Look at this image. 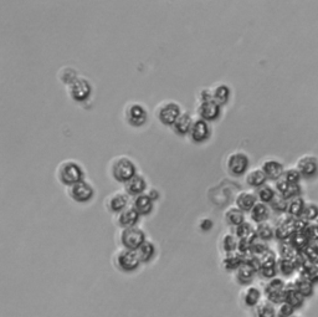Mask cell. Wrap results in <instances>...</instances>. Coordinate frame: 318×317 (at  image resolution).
I'll return each instance as SVG.
<instances>
[{"label": "cell", "instance_id": "cell-23", "mask_svg": "<svg viewBox=\"0 0 318 317\" xmlns=\"http://www.w3.org/2000/svg\"><path fill=\"white\" fill-rule=\"evenodd\" d=\"M286 302L290 304L293 309H298L305 302V296L297 291L295 286V282H288L286 284Z\"/></svg>", "mask_w": 318, "mask_h": 317}, {"label": "cell", "instance_id": "cell-47", "mask_svg": "<svg viewBox=\"0 0 318 317\" xmlns=\"http://www.w3.org/2000/svg\"><path fill=\"white\" fill-rule=\"evenodd\" d=\"M303 233L306 234V236H307L308 240L310 241H317L318 240V225L316 224V223L315 224L310 223Z\"/></svg>", "mask_w": 318, "mask_h": 317}, {"label": "cell", "instance_id": "cell-38", "mask_svg": "<svg viewBox=\"0 0 318 317\" xmlns=\"http://www.w3.org/2000/svg\"><path fill=\"white\" fill-rule=\"evenodd\" d=\"M276 197V193L270 185H262L261 188H259V192H257V199L260 200L261 203H265V204H268V203H271Z\"/></svg>", "mask_w": 318, "mask_h": 317}, {"label": "cell", "instance_id": "cell-1", "mask_svg": "<svg viewBox=\"0 0 318 317\" xmlns=\"http://www.w3.org/2000/svg\"><path fill=\"white\" fill-rule=\"evenodd\" d=\"M57 177L62 184L70 188L76 183L85 181V172L81 164L72 159H67L60 163L59 168H57Z\"/></svg>", "mask_w": 318, "mask_h": 317}, {"label": "cell", "instance_id": "cell-36", "mask_svg": "<svg viewBox=\"0 0 318 317\" xmlns=\"http://www.w3.org/2000/svg\"><path fill=\"white\" fill-rule=\"evenodd\" d=\"M288 243H290L297 251H303L311 241L308 240V238L306 236L305 233H295L291 236Z\"/></svg>", "mask_w": 318, "mask_h": 317}, {"label": "cell", "instance_id": "cell-34", "mask_svg": "<svg viewBox=\"0 0 318 317\" xmlns=\"http://www.w3.org/2000/svg\"><path fill=\"white\" fill-rule=\"evenodd\" d=\"M305 205H306V203L303 202L302 198H300V197L292 198V199L288 200L287 214L290 215V217H293V218L301 217L303 209H305Z\"/></svg>", "mask_w": 318, "mask_h": 317}, {"label": "cell", "instance_id": "cell-24", "mask_svg": "<svg viewBox=\"0 0 318 317\" xmlns=\"http://www.w3.org/2000/svg\"><path fill=\"white\" fill-rule=\"evenodd\" d=\"M266 181H268V177L265 176L261 168H254L247 172L246 174V183L250 187L261 188L262 185H265Z\"/></svg>", "mask_w": 318, "mask_h": 317}, {"label": "cell", "instance_id": "cell-41", "mask_svg": "<svg viewBox=\"0 0 318 317\" xmlns=\"http://www.w3.org/2000/svg\"><path fill=\"white\" fill-rule=\"evenodd\" d=\"M256 317H277V312L273 305L264 302L256 307Z\"/></svg>", "mask_w": 318, "mask_h": 317}, {"label": "cell", "instance_id": "cell-6", "mask_svg": "<svg viewBox=\"0 0 318 317\" xmlns=\"http://www.w3.org/2000/svg\"><path fill=\"white\" fill-rule=\"evenodd\" d=\"M69 93L76 102H85L92 93V85L85 77L79 76L72 84L69 85Z\"/></svg>", "mask_w": 318, "mask_h": 317}, {"label": "cell", "instance_id": "cell-18", "mask_svg": "<svg viewBox=\"0 0 318 317\" xmlns=\"http://www.w3.org/2000/svg\"><path fill=\"white\" fill-rule=\"evenodd\" d=\"M256 195L251 192H240L235 198V205L244 213L251 212V209L256 205Z\"/></svg>", "mask_w": 318, "mask_h": 317}, {"label": "cell", "instance_id": "cell-51", "mask_svg": "<svg viewBox=\"0 0 318 317\" xmlns=\"http://www.w3.org/2000/svg\"><path fill=\"white\" fill-rule=\"evenodd\" d=\"M200 228L205 231L210 230V229L213 228V222H211L210 219H208V218H204L200 222Z\"/></svg>", "mask_w": 318, "mask_h": 317}, {"label": "cell", "instance_id": "cell-3", "mask_svg": "<svg viewBox=\"0 0 318 317\" xmlns=\"http://www.w3.org/2000/svg\"><path fill=\"white\" fill-rule=\"evenodd\" d=\"M182 113L183 112H182L181 106L174 101H166V102L161 103L157 108V117L159 122L164 126H168V127L169 126L173 127V125Z\"/></svg>", "mask_w": 318, "mask_h": 317}, {"label": "cell", "instance_id": "cell-8", "mask_svg": "<svg viewBox=\"0 0 318 317\" xmlns=\"http://www.w3.org/2000/svg\"><path fill=\"white\" fill-rule=\"evenodd\" d=\"M116 263H117V266L120 270L125 271V272H132V271H136L140 263L139 258L137 255V251L135 250H128V249H123L120 253L117 254V258H116Z\"/></svg>", "mask_w": 318, "mask_h": 317}, {"label": "cell", "instance_id": "cell-5", "mask_svg": "<svg viewBox=\"0 0 318 317\" xmlns=\"http://www.w3.org/2000/svg\"><path fill=\"white\" fill-rule=\"evenodd\" d=\"M250 159L244 152H232L227 159V168L229 173L234 177H241L249 171Z\"/></svg>", "mask_w": 318, "mask_h": 317}, {"label": "cell", "instance_id": "cell-49", "mask_svg": "<svg viewBox=\"0 0 318 317\" xmlns=\"http://www.w3.org/2000/svg\"><path fill=\"white\" fill-rule=\"evenodd\" d=\"M303 276L308 277V279L312 280V281L318 282V260L313 263L312 269H311V270L308 271L307 275H303Z\"/></svg>", "mask_w": 318, "mask_h": 317}, {"label": "cell", "instance_id": "cell-50", "mask_svg": "<svg viewBox=\"0 0 318 317\" xmlns=\"http://www.w3.org/2000/svg\"><path fill=\"white\" fill-rule=\"evenodd\" d=\"M200 102H206V101H213V91L211 89H204L201 90L200 93Z\"/></svg>", "mask_w": 318, "mask_h": 317}, {"label": "cell", "instance_id": "cell-29", "mask_svg": "<svg viewBox=\"0 0 318 317\" xmlns=\"http://www.w3.org/2000/svg\"><path fill=\"white\" fill-rule=\"evenodd\" d=\"M235 272H236L237 282L241 285L251 284L255 277V274H256V271L252 268H250L249 265H246V264H242Z\"/></svg>", "mask_w": 318, "mask_h": 317}, {"label": "cell", "instance_id": "cell-9", "mask_svg": "<svg viewBox=\"0 0 318 317\" xmlns=\"http://www.w3.org/2000/svg\"><path fill=\"white\" fill-rule=\"evenodd\" d=\"M69 194L76 203H87L94 197V189L89 182L82 181L69 188Z\"/></svg>", "mask_w": 318, "mask_h": 317}, {"label": "cell", "instance_id": "cell-25", "mask_svg": "<svg viewBox=\"0 0 318 317\" xmlns=\"http://www.w3.org/2000/svg\"><path fill=\"white\" fill-rule=\"evenodd\" d=\"M235 236H236L239 240H241V239H249V240L256 241L257 239H259L257 238L256 229L247 222L242 223V224H240L239 226L235 228Z\"/></svg>", "mask_w": 318, "mask_h": 317}, {"label": "cell", "instance_id": "cell-52", "mask_svg": "<svg viewBox=\"0 0 318 317\" xmlns=\"http://www.w3.org/2000/svg\"><path fill=\"white\" fill-rule=\"evenodd\" d=\"M147 194H148V197L153 200V202H155V200H158L159 198H161V194H159V192H158L155 188H150L149 192H148Z\"/></svg>", "mask_w": 318, "mask_h": 317}, {"label": "cell", "instance_id": "cell-40", "mask_svg": "<svg viewBox=\"0 0 318 317\" xmlns=\"http://www.w3.org/2000/svg\"><path fill=\"white\" fill-rule=\"evenodd\" d=\"M298 218L306 220L307 223L316 220L318 218V207L316 204H312V203H308V204L305 205V209H303L302 214Z\"/></svg>", "mask_w": 318, "mask_h": 317}, {"label": "cell", "instance_id": "cell-27", "mask_svg": "<svg viewBox=\"0 0 318 317\" xmlns=\"http://www.w3.org/2000/svg\"><path fill=\"white\" fill-rule=\"evenodd\" d=\"M242 265V255L239 251L227 253L223 258V266L227 271H236Z\"/></svg>", "mask_w": 318, "mask_h": 317}, {"label": "cell", "instance_id": "cell-42", "mask_svg": "<svg viewBox=\"0 0 318 317\" xmlns=\"http://www.w3.org/2000/svg\"><path fill=\"white\" fill-rule=\"evenodd\" d=\"M269 250H270V249H269V246L266 245V243L260 240V239H257V240L252 244L251 254L252 255L257 256V258H261V256H264Z\"/></svg>", "mask_w": 318, "mask_h": 317}, {"label": "cell", "instance_id": "cell-12", "mask_svg": "<svg viewBox=\"0 0 318 317\" xmlns=\"http://www.w3.org/2000/svg\"><path fill=\"white\" fill-rule=\"evenodd\" d=\"M198 115L201 120L206 121V122H213V121H217L222 115V106H219L214 101L200 102L198 106Z\"/></svg>", "mask_w": 318, "mask_h": 317}, {"label": "cell", "instance_id": "cell-33", "mask_svg": "<svg viewBox=\"0 0 318 317\" xmlns=\"http://www.w3.org/2000/svg\"><path fill=\"white\" fill-rule=\"evenodd\" d=\"M256 234L260 240L269 241L275 236V229L273 228V225H271L270 223H260L256 226Z\"/></svg>", "mask_w": 318, "mask_h": 317}, {"label": "cell", "instance_id": "cell-48", "mask_svg": "<svg viewBox=\"0 0 318 317\" xmlns=\"http://www.w3.org/2000/svg\"><path fill=\"white\" fill-rule=\"evenodd\" d=\"M295 312V309L287 302H283L280 305V309L277 311V317H291Z\"/></svg>", "mask_w": 318, "mask_h": 317}, {"label": "cell", "instance_id": "cell-14", "mask_svg": "<svg viewBox=\"0 0 318 317\" xmlns=\"http://www.w3.org/2000/svg\"><path fill=\"white\" fill-rule=\"evenodd\" d=\"M140 215L133 207H127L117 217V223L122 229L135 228L139 223Z\"/></svg>", "mask_w": 318, "mask_h": 317}, {"label": "cell", "instance_id": "cell-37", "mask_svg": "<svg viewBox=\"0 0 318 317\" xmlns=\"http://www.w3.org/2000/svg\"><path fill=\"white\" fill-rule=\"evenodd\" d=\"M298 253L300 251L296 250L290 243H282L280 245V259H285V260L296 261Z\"/></svg>", "mask_w": 318, "mask_h": 317}, {"label": "cell", "instance_id": "cell-17", "mask_svg": "<svg viewBox=\"0 0 318 317\" xmlns=\"http://www.w3.org/2000/svg\"><path fill=\"white\" fill-rule=\"evenodd\" d=\"M297 169L301 173V176H305V177L315 176L318 171L317 159L312 156L301 157L297 162Z\"/></svg>", "mask_w": 318, "mask_h": 317}, {"label": "cell", "instance_id": "cell-54", "mask_svg": "<svg viewBox=\"0 0 318 317\" xmlns=\"http://www.w3.org/2000/svg\"><path fill=\"white\" fill-rule=\"evenodd\" d=\"M316 224L318 225V218H317V219H316Z\"/></svg>", "mask_w": 318, "mask_h": 317}, {"label": "cell", "instance_id": "cell-7", "mask_svg": "<svg viewBox=\"0 0 318 317\" xmlns=\"http://www.w3.org/2000/svg\"><path fill=\"white\" fill-rule=\"evenodd\" d=\"M265 294L271 304H283L286 302V282L278 277L270 280V282L266 285Z\"/></svg>", "mask_w": 318, "mask_h": 317}, {"label": "cell", "instance_id": "cell-55", "mask_svg": "<svg viewBox=\"0 0 318 317\" xmlns=\"http://www.w3.org/2000/svg\"><path fill=\"white\" fill-rule=\"evenodd\" d=\"M317 243H318V240H317Z\"/></svg>", "mask_w": 318, "mask_h": 317}, {"label": "cell", "instance_id": "cell-35", "mask_svg": "<svg viewBox=\"0 0 318 317\" xmlns=\"http://www.w3.org/2000/svg\"><path fill=\"white\" fill-rule=\"evenodd\" d=\"M237 245H239V239L234 235V234L227 233L222 239V248L225 251V254L227 253H235L237 251Z\"/></svg>", "mask_w": 318, "mask_h": 317}, {"label": "cell", "instance_id": "cell-46", "mask_svg": "<svg viewBox=\"0 0 318 317\" xmlns=\"http://www.w3.org/2000/svg\"><path fill=\"white\" fill-rule=\"evenodd\" d=\"M287 204H288V200L285 199L282 195H276L275 199L271 202V207H273L276 212H280V213L287 212Z\"/></svg>", "mask_w": 318, "mask_h": 317}, {"label": "cell", "instance_id": "cell-31", "mask_svg": "<svg viewBox=\"0 0 318 317\" xmlns=\"http://www.w3.org/2000/svg\"><path fill=\"white\" fill-rule=\"evenodd\" d=\"M293 282H295V286L296 289H297V291L305 297L311 296V295L313 294V281L308 279V277L300 275L298 277H296V280Z\"/></svg>", "mask_w": 318, "mask_h": 317}, {"label": "cell", "instance_id": "cell-22", "mask_svg": "<svg viewBox=\"0 0 318 317\" xmlns=\"http://www.w3.org/2000/svg\"><path fill=\"white\" fill-rule=\"evenodd\" d=\"M193 122L194 120L191 118V116L189 115V113L183 112L173 125V131L179 136L189 135V132H190L191 130V126H193Z\"/></svg>", "mask_w": 318, "mask_h": 317}, {"label": "cell", "instance_id": "cell-20", "mask_svg": "<svg viewBox=\"0 0 318 317\" xmlns=\"http://www.w3.org/2000/svg\"><path fill=\"white\" fill-rule=\"evenodd\" d=\"M133 208L139 213L140 217H145V215H149L150 213L153 212V208H154V202L148 197L147 193L144 194H140L138 197L135 198L133 200Z\"/></svg>", "mask_w": 318, "mask_h": 317}, {"label": "cell", "instance_id": "cell-30", "mask_svg": "<svg viewBox=\"0 0 318 317\" xmlns=\"http://www.w3.org/2000/svg\"><path fill=\"white\" fill-rule=\"evenodd\" d=\"M155 253H157L155 245L152 243V241H148V240L137 250V255L142 264H147L149 263V261H152L153 258L155 256Z\"/></svg>", "mask_w": 318, "mask_h": 317}, {"label": "cell", "instance_id": "cell-32", "mask_svg": "<svg viewBox=\"0 0 318 317\" xmlns=\"http://www.w3.org/2000/svg\"><path fill=\"white\" fill-rule=\"evenodd\" d=\"M261 300V291L257 287L250 286L245 290L244 294V304L249 307H257Z\"/></svg>", "mask_w": 318, "mask_h": 317}, {"label": "cell", "instance_id": "cell-10", "mask_svg": "<svg viewBox=\"0 0 318 317\" xmlns=\"http://www.w3.org/2000/svg\"><path fill=\"white\" fill-rule=\"evenodd\" d=\"M126 118H127V122L133 127H142L147 123V110L140 103H131L126 110Z\"/></svg>", "mask_w": 318, "mask_h": 317}, {"label": "cell", "instance_id": "cell-45", "mask_svg": "<svg viewBox=\"0 0 318 317\" xmlns=\"http://www.w3.org/2000/svg\"><path fill=\"white\" fill-rule=\"evenodd\" d=\"M305 253V255L307 256L310 260H312L313 263L318 260V243L317 241H311L307 246H306L305 250L302 251Z\"/></svg>", "mask_w": 318, "mask_h": 317}, {"label": "cell", "instance_id": "cell-19", "mask_svg": "<svg viewBox=\"0 0 318 317\" xmlns=\"http://www.w3.org/2000/svg\"><path fill=\"white\" fill-rule=\"evenodd\" d=\"M107 207L112 213L120 214L121 212H123V210L128 207L127 194H125V193H121V192L113 193L111 197H108Z\"/></svg>", "mask_w": 318, "mask_h": 317}, {"label": "cell", "instance_id": "cell-4", "mask_svg": "<svg viewBox=\"0 0 318 317\" xmlns=\"http://www.w3.org/2000/svg\"><path fill=\"white\" fill-rule=\"evenodd\" d=\"M145 241H147V239H145L144 231L138 226L123 229L122 233H121V244H122L123 248L128 249V250L137 251Z\"/></svg>", "mask_w": 318, "mask_h": 317}, {"label": "cell", "instance_id": "cell-43", "mask_svg": "<svg viewBox=\"0 0 318 317\" xmlns=\"http://www.w3.org/2000/svg\"><path fill=\"white\" fill-rule=\"evenodd\" d=\"M282 178L285 179L286 182L290 183V184H298V182H300L301 179V173L298 172L297 168H291L285 171Z\"/></svg>", "mask_w": 318, "mask_h": 317}, {"label": "cell", "instance_id": "cell-53", "mask_svg": "<svg viewBox=\"0 0 318 317\" xmlns=\"http://www.w3.org/2000/svg\"><path fill=\"white\" fill-rule=\"evenodd\" d=\"M291 317H301V316H297V315H295V314H293V315H292V316H291Z\"/></svg>", "mask_w": 318, "mask_h": 317}, {"label": "cell", "instance_id": "cell-28", "mask_svg": "<svg viewBox=\"0 0 318 317\" xmlns=\"http://www.w3.org/2000/svg\"><path fill=\"white\" fill-rule=\"evenodd\" d=\"M269 215H270V209H269L268 205L261 202H257L256 205H255L251 209V212H250V217H251V219L254 220L255 223H257V224L266 222Z\"/></svg>", "mask_w": 318, "mask_h": 317}, {"label": "cell", "instance_id": "cell-15", "mask_svg": "<svg viewBox=\"0 0 318 317\" xmlns=\"http://www.w3.org/2000/svg\"><path fill=\"white\" fill-rule=\"evenodd\" d=\"M261 169L264 171L265 176L268 177V179L271 181H278L280 178H282L285 169L283 166L276 159H268L262 163Z\"/></svg>", "mask_w": 318, "mask_h": 317}, {"label": "cell", "instance_id": "cell-2", "mask_svg": "<svg viewBox=\"0 0 318 317\" xmlns=\"http://www.w3.org/2000/svg\"><path fill=\"white\" fill-rule=\"evenodd\" d=\"M111 172H112V177L115 178L116 182L123 183V184H126L136 174H138L135 162L126 156L117 157L112 162Z\"/></svg>", "mask_w": 318, "mask_h": 317}, {"label": "cell", "instance_id": "cell-44", "mask_svg": "<svg viewBox=\"0 0 318 317\" xmlns=\"http://www.w3.org/2000/svg\"><path fill=\"white\" fill-rule=\"evenodd\" d=\"M77 77L79 76H77L76 71H75L74 69H71V67H65L61 74H60V80H61L64 84H66L67 86H69L70 84H72Z\"/></svg>", "mask_w": 318, "mask_h": 317}, {"label": "cell", "instance_id": "cell-26", "mask_svg": "<svg viewBox=\"0 0 318 317\" xmlns=\"http://www.w3.org/2000/svg\"><path fill=\"white\" fill-rule=\"evenodd\" d=\"M224 218L227 224L231 225V226H235V228L239 226L240 224H242V223H245L244 212L240 210L237 207L229 208V209L224 213Z\"/></svg>", "mask_w": 318, "mask_h": 317}, {"label": "cell", "instance_id": "cell-21", "mask_svg": "<svg viewBox=\"0 0 318 317\" xmlns=\"http://www.w3.org/2000/svg\"><path fill=\"white\" fill-rule=\"evenodd\" d=\"M211 91H213V101L217 102L219 106H224L229 102L230 96H231V90H230V87L227 85H215L211 89Z\"/></svg>", "mask_w": 318, "mask_h": 317}, {"label": "cell", "instance_id": "cell-39", "mask_svg": "<svg viewBox=\"0 0 318 317\" xmlns=\"http://www.w3.org/2000/svg\"><path fill=\"white\" fill-rule=\"evenodd\" d=\"M277 270L280 271L281 274L285 275V276H290L297 270V266H296L295 261L285 260V259H278L277 260Z\"/></svg>", "mask_w": 318, "mask_h": 317}, {"label": "cell", "instance_id": "cell-13", "mask_svg": "<svg viewBox=\"0 0 318 317\" xmlns=\"http://www.w3.org/2000/svg\"><path fill=\"white\" fill-rule=\"evenodd\" d=\"M295 219L293 217H286L285 219H281L280 223L277 224V226L275 228V236L278 240H290L291 236L296 233V226H295Z\"/></svg>", "mask_w": 318, "mask_h": 317}, {"label": "cell", "instance_id": "cell-16", "mask_svg": "<svg viewBox=\"0 0 318 317\" xmlns=\"http://www.w3.org/2000/svg\"><path fill=\"white\" fill-rule=\"evenodd\" d=\"M145 189H147V181L140 174H136L131 181H128L125 184L126 193L130 195H133V197L144 194Z\"/></svg>", "mask_w": 318, "mask_h": 317}, {"label": "cell", "instance_id": "cell-11", "mask_svg": "<svg viewBox=\"0 0 318 317\" xmlns=\"http://www.w3.org/2000/svg\"><path fill=\"white\" fill-rule=\"evenodd\" d=\"M211 135L210 126L209 122L201 120V118H196L194 120L191 130L189 132V137L194 143H203V142L208 141L209 137Z\"/></svg>", "mask_w": 318, "mask_h": 317}]
</instances>
